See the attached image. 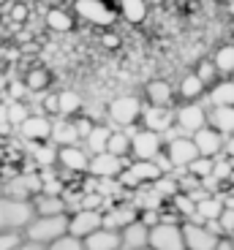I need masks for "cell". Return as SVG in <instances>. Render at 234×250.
I'll return each mask as SVG.
<instances>
[{
  "mask_svg": "<svg viewBox=\"0 0 234 250\" xmlns=\"http://www.w3.org/2000/svg\"><path fill=\"white\" fill-rule=\"evenodd\" d=\"M68 237V212L65 215H36L25 229V239L36 245H52Z\"/></svg>",
  "mask_w": 234,
  "mask_h": 250,
  "instance_id": "obj_1",
  "label": "cell"
},
{
  "mask_svg": "<svg viewBox=\"0 0 234 250\" xmlns=\"http://www.w3.org/2000/svg\"><path fill=\"white\" fill-rule=\"evenodd\" d=\"M36 218V207L33 201L25 199H11V196H0V234H25L27 223Z\"/></svg>",
  "mask_w": 234,
  "mask_h": 250,
  "instance_id": "obj_2",
  "label": "cell"
},
{
  "mask_svg": "<svg viewBox=\"0 0 234 250\" xmlns=\"http://www.w3.org/2000/svg\"><path fill=\"white\" fill-rule=\"evenodd\" d=\"M150 250H185L183 220L164 218L150 229Z\"/></svg>",
  "mask_w": 234,
  "mask_h": 250,
  "instance_id": "obj_3",
  "label": "cell"
},
{
  "mask_svg": "<svg viewBox=\"0 0 234 250\" xmlns=\"http://www.w3.org/2000/svg\"><path fill=\"white\" fill-rule=\"evenodd\" d=\"M164 136L155 131H147V128H139V131H131V158L133 161H155V158L164 152Z\"/></svg>",
  "mask_w": 234,
  "mask_h": 250,
  "instance_id": "obj_4",
  "label": "cell"
},
{
  "mask_svg": "<svg viewBox=\"0 0 234 250\" xmlns=\"http://www.w3.org/2000/svg\"><path fill=\"white\" fill-rule=\"evenodd\" d=\"M174 125L185 136H193L196 131H202L207 125V106L202 101H185L183 106L174 109Z\"/></svg>",
  "mask_w": 234,
  "mask_h": 250,
  "instance_id": "obj_5",
  "label": "cell"
},
{
  "mask_svg": "<svg viewBox=\"0 0 234 250\" xmlns=\"http://www.w3.org/2000/svg\"><path fill=\"white\" fill-rule=\"evenodd\" d=\"M142 112H145V106H142V101L136 98V95H120V98H114L112 104H109V120H112L114 125L126 128V131L133 123H139Z\"/></svg>",
  "mask_w": 234,
  "mask_h": 250,
  "instance_id": "obj_6",
  "label": "cell"
},
{
  "mask_svg": "<svg viewBox=\"0 0 234 250\" xmlns=\"http://www.w3.org/2000/svg\"><path fill=\"white\" fill-rule=\"evenodd\" d=\"M183 237H185V250H218L223 237L210 231L207 223H183Z\"/></svg>",
  "mask_w": 234,
  "mask_h": 250,
  "instance_id": "obj_7",
  "label": "cell"
},
{
  "mask_svg": "<svg viewBox=\"0 0 234 250\" xmlns=\"http://www.w3.org/2000/svg\"><path fill=\"white\" fill-rule=\"evenodd\" d=\"M126 158H117L112 152H98V155H90L87 174L93 180H117L126 171Z\"/></svg>",
  "mask_w": 234,
  "mask_h": 250,
  "instance_id": "obj_8",
  "label": "cell"
},
{
  "mask_svg": "<svg viewBox=\"0 0 234 250\" xmlns=\"http://www.w3.org/2000/svg\"><path fill=\"white\" fill-rule=\"evenodd\" d=\"M76 17H82L85 22L95 27H109L114 22V8L106 6L104 0H76L74 3Z\"/></svg>",
  "mask_w": 234,
  "mask_h": 250,
  "instance_id": "obj_9",
  "label": "cell"
},
{
  "mask_svg": "<svg viewBox=\"0 0 234 250\" xmlns=\"http://www.w3.org/2000/svg\"><path fill=\"white\" fill-rule=\"evenodd\" d=\"M104 226V212L101 209H76L68 215V234L76 239L90 237L93 231H98Z\"/></svg>",
  "mask_w": 234,
  "mask_h": 250,
  "instance_id": "obj_10",
  "label": "cell"
},
{
  "mask_svg": "<svg viewBox=\"0 0 234 250\" xmlns=\"http://www.w3.org/2000/svg\"><path fill=\"white\" fill-rule=\"evenodd\" d=\"M164 152L171 161V166H174V169H183V171H188V166L199 158V150H196V144H193L191 136H180V139L166 142Z\"/></svg>",
  "mask_w": 234,
  "mask_h": 250,
  "instance_id": "obj_11",
  "label": "cell"
},
{
  "mask_svg": "<svg viewBox=\"0 0 234 250\" xmlns=\"http://www.w3.org/2000/svg\"><path fill=\"white\" fill-rule=\"evenodd\" d=\"M191 139H193V144H196V150L202 158H218L226 150V136L218 133L215 128H210V125H204L202 131H196Z\"/></svg>",
  "mask_w": 234,
  "mask_h": 250,
  "instance_id": "obj_12",
  "label": "cell"
},
{
  "mask_svg": "<svg viewBox=\"0 0 234 250\" xmlns=\"http://www.w3.org/2000/svg\"><path fill=\"white\" fill-rule=\"evenodd\" d=\"M57 166L71 174H82L90 166V152L82 144H71V147H57Z\"/></svg>",
  "mask_w": 234,
  "mask_h": 250,
  "instance_id": "obj_13",
  "label": "cell"
},
{
  "mask_svg": "<svg viewBox=\"0 0 234 250\" xmlns=\"http://www.w3.org/2000/svg\"><path fill=\"white\" fill-rule=\"evenodd\" d=\"M171 125H174V106H150V104L145 106V112H142V128L164 136Z\"/></svg>",
  "mask_w": 234,
  "mask_h": 250,
  "instance_id": "obj_14",
  "label": "cell"
},
{
  "mask_svg": "<svg viewBox=\"0 0 234 250\" xmlns=\"http://www.w3.org/2000/svg\"><path fill=\"white\" fill-rule=\"evenodd\" d=\"M19 133H22V139H27V142H49L52 136V120L46 117L44 112H36L30 114V117L25 120V123L19 125Z\"/></svg>",
  "mask_w": 234,
  "mask_h": 250,
  "instance_id": "obj_15",
  "label": "cell"
},
{
  "mask_svg": "<svg viewBox=\"0 0 234 250\" xmlns=\"http://www.w3.org/2000/svg\"><path fill=\"white\" fill-rule=\"evenodd\" d=\"M120 239H123V250H145V248H150V226L142 223V220L136 218L133 223H128L120 231Z\"/></svg>",
  "mask_w": 234,
  "mask_h": 250,
  "instance_id": "obj_16",
  "label": "cell"
},
{
  "mask_svg": "<svg viewBox=\"0 0 234 250\" xmlns=\"http://www.w3.org/2000/svg\"><path fill=\"white\" fill-rule=\"evenodd\" d=\"M36 193H41V180H38V177L17 174L14 180L6 182V196H11V199H25V201H30Z\"/></svg>",
  "mask_w": 234,
  "mask_h": 250,
  "instance_id": "obj_17",
  "label": "cell"
},
{
  "mask_svg": "<svg viewBox=\"0 0 234 250\" xmlns=\"http://www.w3.org/2000/svg\"><path fill=\"white\" fill-rule=\"evenodd\" d=\"M204 106H234V79H218L207 95L202 98Z\"/></svg>",
  "mask_w": 234,
  "mask_h": 250,
  "instance_id": "obj_18",
  "label": "cell"
},
{
  "mask_svg": "<svg viewBox=\"0 0 234 250\" xmlns=\"http://www.w3.org/2000/svg\"><path fill=\"white\" fill-rule=\"evenodd\" d=\"M85 250H123V239H120V231H112V229H98L93 231L90 237L82 239Z\"/></svg>",
  "mask_w": 234,
  "mask_h": 250,
  "instance_id": "obj_19",
  "label": "cell"
},
{
  "mask_svg": "<svg viewBox=\"0 0 234 250\" xmlns=\"http://www.w3.org/2000/svg\"><path fill=\"white\" fill-rule=\"evenodd\" d=\"M136 218H139L136 204H120V207H114V209H109V212H104V229L123 231V229H126L128 223H133Z\"/></svg>",
  "mask_w": 234,
  "mask_h": 250,
  "instance_id": "obj_20",
  "label": "cell"
},
{
  "mask_svg": "<svg viewBox=\"0 0 234 250\" xmlns=\"http://www.w3.org/2000/svg\"><path fill=\"white\" fill-rule=\"evenodd\" d=\"M33 207H36V215H65L68 212V204H65V196L60 193H36L33 196Z\"/></svg>",
  "mask_w": 234,
  "mask_h": 250,
  "instance_id": "obj_21",
  "label": "cell"
},
{
  "mask_svg": "<svg viewBox=\"0 0 234 250\" xmlns=\"http://www.w3.org/2000/svg\"><path fill=\"white\" fill-rule=\"evenodd\" d=\"M49 142L55 144V147H71V144H79L82 139H79V133H76V125L74 120H52V136Z\"/></svg>",
  "mask_w": 234,
  "mask_h": 250,
  "instance_id": "obj_22",
  "label": "cell"
},
{
  "mask_svg": "<svg viewBox=\"0 0 234 250\" xmlns=\"http://www.w3.org/2000/svg\"><path fill=\"white\" fill-rule=\"evenodd\" d=\"M207 125L215 128L223 136L234 133V106H210L207 109Z\"/></svg>",
  "mask_w": 234,
  "mask_h": 250,
  "instance_id": "obj_23",
  "label": "cell"
},
{
  "mask_svg": "<svg viewBox=\"0 0 234 250\" xmlns=\"http://www.w3.org/2000/svg\"><path fill=\"white\" fill-rule=\"evenodd\" d=\"M145 93H147V104H150V106H171V101H174V90H171V84L164 79L150 82Z\"/></svg>",
  "mask_w": 234,
  "mask_h": 250,
  "instance_id": "obj_24",
  "label": "cell"
},
{
  "mask_svg": "<svg viewBox=\"0 0 234 250\" xmlns=\"http://www.w3.org/2000/svg\"><path fill=\"white\" fill-rule=\"evenodd\" d=\"M109 136H112V128L109 125H93V131H90V136L85 139V150L90 152V155H98V152H106V142Z\"/></svg>",
  "mask_w": 234,
  "mask_h": 250,
  "instance_id": "obj_25",
  "label": "cell"
},
{
  "mask_svg": "<svg viewBox=\"0 0 234 250\" xmlns=\"http://www.w3.org/2000/svg\"><path fill=\"white\" fill-rule=\"evenodd\" d=\"M180 95H183V101H202L207 95V84L196 74H185L180 82Z\"/></svg>",
  "mask_w": 234,
  "mask_h": 250,
  "instance_id": "obj_26",
  "label": "cell"
},
{
  "mask_svg": "<svg viewBox=\"0 0 234 250\" xmlns=\"http://www.w3.org/2000/svg\"><path fill=\"white\" fill-rule=\"evenodd\" d=\"M213 62H215L218 74H221V79H229V76L234 74V44H223L215 49V55H213Z\"/></svg>",
  "mask_w": 234,
  "mask_h": 250,
  "instance_id": "obj_27",
  "label": "cell"
},
{
  "mask_svg": "<svg viewBox=\"0 0 234 250\" xmlns=\"http://www.w3.org/2000/svg\"><path fill=\"white\" fill-rule=\"evenodd\" d=\"M106 152H112V155H117V158H128L131 155V133H128L126 128L112 131V136H109V142H106Z\"/></svg>",
  "mask_w": 234,
  "mask_h": 250,
  "instance_id": "obj_28",
  "label": "cell"
},
{
  "mask_svg": "<svg viewBox=\"0 0 234 250\" xmlns=\"http://www.w3.org/2000/svg\"><path fill=\"white\" fill-rule=\"evenodd\" d=\"M79 109H82V98H79V93H74V90L57 93V114H60V117H74Z\"/></svg>",
  "mask_w": 234,
  "mask_h": 250,
  "instance_id": "obj_29",
  "label": "cell"
},
{
  "mask_svg": "<svg viewBox=\"0 0 234 250\" xmlns=\"http://www.w3.org/2000/svg\"><path fill=\"white\" fill-rule=\"evenodd\" d=\"M46 27L55 33H68L74 27V17L68 11H63V8H49L46 11Z\"/></svg>",
  "mask_w": 234,
  "mask_h": 250,
  "instance_id": "obj_30",
  "label": "cell"
},
{
  "mask_svg": "<svg viewBox=\"0 0 234 250\" xmlns=\"http://www.w3.org/2000/svg\"><path fill=\"white\" fill-rule=\"evenodd\" d=\"M120 14L131 25H139L142 19L147 17V3L145 0H120Z\"/></svg>",
  "mask_w": 234,
  "mask_h": 250,
  "instance_id": "obj_31",
  "label": "cell"
},
{
  "mask_svg": "<svg viewBox=\"0 0 234 250\" xmlns=\"http://www.w3.org/2000/svg\"><path fill=\"white\" fill-rule=\"evenodd\" d=\"M171 201V207H174V209H177V215H180V220H188V218H193V215H196V201L191 199L188 193H177L174 196V199H169Z\"/></svg>",
  "mask_w": 234,
  "mask_h": 250,
  "instance_id": "obj_32",
  "label": "cell"
},
{
  "mask_svg": "<svg viewBox=\"0 0 234 250\" xmlns=\"http://www.w3.org/2000/svg\"><path fill=\"white\" fill-rule=\"evenodd\" d=\"M6 106H8V125H14V128H19V125L30 117V109H27V104H22V101H11Z\"/></svg>",
  "mask_w": 234,
  "mask_h": 250,
  "instance_id": "obj_33",
  "label": "cell"
},
{
  "mask_svg": "<svg viewBox=\"0 0 234 250\" xmlns=\"http://www.w3.org/2000/svg\"><path fill=\"white\" fill-rule=\"evenodd\" d=\"M232 174H234V163H232V158H229L226 152H223V155H218V158H215V169H213V177H218V180H221L223 185H229Z\"/></svg>",
  "mask_w": 234,
  "mask_h": 250,
  "instance_id": "obj_34",
  "label": "cell"
},
{
  "mask_svg": "<svg viewBox=\"0 0 234 250\" xmlns=\"http://www.w3.org/2000/svg\"><path fill=\"white\" fill-rule=\"evenodd\" d=\"M46 84H49V74H46L44 68H33L30 74L25 76V87L30 90V93H41Z\"/></svg>",
  "mask_w": 234,
  "mask_h": 250,
  "instance_id": "obj_35",
  "label": "cell"
},
{
  "mask_svg": "<svg viewBox=\"0 0 234 250\" xmlns=\"http://www.w3.org/2000/svg\"><path fill=\"white\" fill-rule=\"evenodd\" d=\"M193 74H196L199 79H202L204 84H207V90L213 87V84L218 82V76H221V74H218V68H215V62H213V60H202V62H199V68L193 71Z\"/></svg>",
  "mask_w": 234,
  "mask_h": 250,
  "instance_id": "obj_36",
  "label": "cell"
},
{
  "mask_svg": "<svg viewBox=\"0 0 234 250\" xmlns=\"http://www.w3.org/2000/svg\"><path fill=\"white\" fill-rule=\"evenodd\" d=\"M213 169H215V158H202V155H199L196 161L188 166V174H193V177H199V180H204V177L213 174Z\"/></svg>",
  "mask_w": 234,
  "mask_h": 250,
  "instance_id": "obj_37",
  "label": "cell"
},
{
  "mask_svg": "<svg viewBox=\"0 0 234 250\" xmlns=\"http://www.w3.org/2000/svg\"><path fill=\"white\" fill-rule=\"evenodd\" d=\"M36 161H38V166H52V163H57V147L52 142H41V147L36 150Z\"/></svg>",
  "mask_w": 234,
  "mask_h": 250,
  "instance_id": "obj_38",
  "label": "cell"
},
{
  "mask_svg": "<svg viewBox=\"0 0 234 250\" xmlns=\"http://www.w3.org/2000/svg\"><path fill=\"white\" fill-rule=\"evenodd\" d=\"M44 250H85V245H82V239H76V237H63V239H57V242H52V245H46Z\"/></svg>",
  "mask_w": 234,
  "mask_h": 250,
  "instance_id": "obj_39",
  "label": "cell"
},
{
  "mask_svg": "<svg viewBox=\"0 0 234 250\" xmlns=\"http://www.w3.org/2000/svg\"><path fill=\"white\" fill-rule=\"evenodd\" d=\"M22 242H25V234H22V231H14V234H0V250H17Z\"/></svg>",
  "mask_w": 234,
  "mask_h": 250,
  "instance_id": "obj_40",
  "label": "cell"
},
{
  "mask_svg": "<svg viewBox=\"0 0 234 250\" xmlns=\"http://www.w3.org/2000/svg\"><path fill=\"white\" fill-rule=\"evenodd\" d=\"M218 223H221V229H223V237L232 239L234 237V209H226V207H223V212H221V218H218Z\"/></svg>",
  "mask_w": 234,
  "mask_h": 250,
  "instance_id": "obj_41",
  "label": "cell"
},
{
  "mask_svg": "<svg viewBox=\"0 0 234 250\" xmlns=\"http://www.w3.org/2000/svg\"><path fill=\"white\" fill-rule=\"evenodd\" d=\"M74 125H76V133H79V139L85 142V139L90 136V131H93V125H95V123H93V120H87V117H76Z\"/></svg>",
  "mask_w": 234,
  "mask_h": 250,
  "instance_id": "obj_42",
  "label": "cell"
},
{
  "mask_svg": "<svg viewBox=\"0 0 234 250\" xmlns=\"http://www.w3.org/2000/svg\"><path fill=\"white\" fill-rule=\"evenodd\" d=\"M223 152L234 161V133H232V136H226V150H223Z\"/></svg>",
  "mask_w": 234,
  "mask_h": 250,
  "instance_id": "obj_43",
  "label": "cell"
},
{
  "mask_svg": "<svg viewBox=\"0 0 234 250\" xmlns=\"http://www.w3.org/2000/svg\"><path fill=\"white\" fill-rule=\"evenodd\" d=\"M46 112L57 114V95H49V98H46Z\"/></svg>",
  "mask_w": 234,
  "mask_h": 250,
  "instance_id": "obj_44",
  "label": "cell"
},
{
  "mask_svg": "<svg viewBox=\"0 0 234 250\" xmlns=\"http://www.w3.org/2000/svg\"><path fill=\"white\" fill-rule=\"evenodd\" d=\"M17 250H44V245H36V242H27V239H25Z\"/></svg>",
  "mask_w": 234,
  "mask_h": 250,
  "instance_id": "obj_45",
  "label": "cell"
},
{
  "mask_svg": "<svg viewBox=\"0 0 234 250\" xmlns=\"http://www.w3.org/2000/svg\"><path fill=\"white\" fill-rule=\"evenodd\" d=\"M117 44H120V41H117V36H104V46H109V49H114Z\"/></svg>",
  "mask_w": 234,
  "mask_h": 250,
  "instance_id": "obj_46",
  "label": "cell"
},
{
  "mask_svg": "<svg viewBox=\"0 0 234 250\" xmlns=\"http://www.w3.org/2000/svg\"><path fill=\"white\" fill-rule=\"evenodd\" d=\"M218 250H234V242H232V239H223L221 248H218Z\"/></svg>",
  "mask_w": 234,
  "mask_h": 250,
  "instance_id": "obj_47",
  "label": "cell"
},
{
  "mask_svg": "<svg viewBox=\"0 0 234 250\" xmlns=\"http://www.w3.org/2000/svg\"><path fill=\"white\" fill-rule=\"evenodd\" d=\"M14 17H17V19H22V17H25V8H22V6H19V8H14Z\"/></svg>",
  "mask_w": 234,
  "mask_h": 250,
  "instance_id": "obj_48",
  "label": "cell"
},
{
  "mask_svg": "<svg viewBox=\"0 0 234 250\" xmlns=\"http://www.w3.org/2000/svg\"><path fill=\"white\" fill-rule=\"evenodd\" d=\"M0 196H6V182L0 180Z\"/></svg>",
  "mask_w": 234,
  "mask_h": 250,
  "instance_id": "obj_49",
  "label": "cell"
},
{
  "mask_svg": "<svg viewBox=\"0 0 234 250\" xmlns=\"http://www.w3.org/2000/svg\"><path fill=\"white\" fill-rule=\"evenodd\" d=\"M229 79H234V74H232V76H229Z\"/></svg>",
  "mask_w": 234,
  "mask_h": 250,
  "instance_id": "obj_50",
  "label": "cell"
},
{
  "mask_svg": "<svg viewBox=\"0 0 234 250\" xmlns=\"http://www.w3.org/2000/svg\"><path fill=\"white\" fill-rule=\"evenodd\" d=\"M232 11H234V3H232Z\"/></svg>",
  "mask_w": 234,
  "mask_h": 250,
  "instance_id": "obj_51",
  "label": "cell"
},
{
  "mask_svg": "<svg viewBox=\"0 0 234 250\" xmlns=\"http://www.w3.org/2000/svg\"><path fill=\"white\" fill-rule=\"evenodd\" d=\"M145 250H150V248H145Z\"/></svg>",
  "mask_w": 234,
  "mask_h": 250,
  "instance_id": "obj_52",
  "label": "cell"
},
{
  "mask_svg": "<svg viewBox=\"0 0 234 250\" xmlns=\"http://www.w3.org/2000/svg\"><path fill=\"white\" fill-rule=\"evenodd\" d=\"M0 3H3V0H0Z\"/></svg>",
  "mask_w": 234,
  "mask_h": 250,
  "instance_id": "obj_53",
  "label": "cell"
},
{
  "mask_svg": "<svg viewBox=\"0 0 234 250\" xmlns=\"http://www.w3.org/2000/svg\"><path fill=\"white\" fill-rule=\"evenodd\" d=\"M232 44H234V41H232Z\"/></svg>",
  "mask_w": 234,
  "mask_h": 250,
  "instance_id": "obj_54",
  "label": "cell"
},
{
  "mask_svg": "<svg viewBox=\"0 0 234 250\" xmlns=\"http://www.w3.org/2000/svg\"><path fill=\"white\" fill-rule=\"evenodd\" d=\"M232 242H234V239H232Z\"/></svg>",
  "mask_w": 234,
  "mask_h": 250,
  "instance_id": "obj_55",
  "label": "cell"
},
{
  "mask_svg": "<svg viewBox=\"0 0 234 250\" xmlns=\"http://www.w3.org/2000/svg\"><path fill=\"white\" fill-rule=\"evenodd\" d=\"M232 239H234V237H232Z\"/></svg>",
  "mask_w": 234,
  "mask_h": 250,
  "instance_id": "obj_56",
  "label": "cell"
}]
</instances>
